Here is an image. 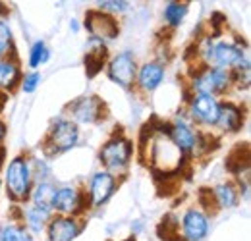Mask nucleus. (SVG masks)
<instances>
[{"label":"nucleus","instance_id":"20","mask_svg":"<svg viewBox=\"0 0 251 241\" xmlns=\"http://www.w3.org/2000/svg\"><path fill=\"white\" fill-rule=\"evenodd\" d=\"M54 191H56V187H54L52 183H49V181H39L37 187L33 189L31 195H29V199H31V207L52 214V199H54Z\"/></svg>","mask_w":251,"mask_h":241},{"label":"nucleus","instance_id":"16","mask_svg":"<svg viewBox=\"0 0 251 241\" xmlns=\"http://www.w3.org/2000/svg\"><path fill=\"white\" fill-rule=\"evenodd\" d=\"M162 79H164V66L157 60L145 62V64L141 66V70L137 72V75H135L137 87L147 91V93L157 89L158 85L162 83Z\"/></svg>","mask_w":251,"mask_h":241},{"label":"nucleus","instance_id":"14","mask_svg":"<svg viewBox=\"0 0 251 241\" xmlns=\"http://www.w3.org/2000/svg\"><path fill=\"white\" fill-rule=\"evenodd\" d=\"M81 232V224L74 216H52L47 224L49 241H74Z\"/></svg>","mask_w":251,"mask_h":241},{"label":"nucleus","instance_id":"27","mask_svg":"<svg viewBox=\"0 0 251 241\" xmlns=\"http://www.w3.org/2000/svg\"><path fill=\"white\" fill-rule=\"evenodd\" d=\"M127 8H129V2H126V0H104V2H99L97 10L112 16V14H122Z\"/></svg>","mask_w":251,"mask_h":241},{"label":"nucleus","instance_id":"9","mask_svg":"<svg viewBox=\"0 0 251 241\" xmlns=\"http://www.w3.org/2000/svg\"><path fill=\"white\" fill-rule=\"evenodd\" d=\"M188 112H189V118L195 121V123L213 127V125H217V120H219L220 100L217 96L193 95V98L189 100Z\"/></svg>","mask_w":251,"mask_h":241},{"label":"nucleus","instance_id":"1","mask_svg":"<svg viewBox=\"0 0 251 241\" xmlns=\"http://www.w3.org/2000/svg\"><path fill=\"white\" fill-rule=\"evenodd\" d=\"M149 147H151V151H149V166L155 172L166 176V174H176V172L182 170L186 154L172 143L168 131L164 133L162 129H158L155 133H151Z\"/></svg>","mask_w":251,"mask_h":241},{"label":"nucleus","instance_id":"21","mask_svg":"<svg viewBox=\"0 0 251 241\" xmlns=\"http://www.w3.org/2000/svg\"><path fill=\"white\" fill-rule=\"evenodd\" d=\"M238 189L234 183H220L213 189L215 205L220 209H234L238 205Z\"/></svg>","mask_w":251,"mask_h":241},{"label":"nucleus","instance_id":"5","mask_svg":"<svg viewBox=\"0 0 251 241\" xmlns=\"http://www.w3.org/2000/svg\"><path fill=\"white\" fill-rule=\"evenodd\" d=\"M79 139V129L77 123L68 118H58L56 121H52L47 139H45V152L49 156L54 154H62V152L70 151L72 147L77 145Z\"/></svg>","mask_w":251,"mask_h":241},{"label":"nucleus","instance_id":"24","mask_svg":"<svg viewBox=\"0 0 251 241\" xmlns=\"http://www.w3.org/2000/svg\"><path fill=\"white\" fill-rule=\"evenodd\" d=\"M186 14H188V6L182 4V2H168V4L164 6V12H162L164 22H166L170 27H178V25L184 22Z\"/></svg>","mask_w":251,"mask_h":241},{"label":"nucleus","instance_id":"13","mask_svg":"<svg viewBox=\"0 0 251 241\" xmlns=\"http://www.w3.org/2000/svg\"><path fill=\"white\" fill-rule=\"evenodd\" d=\"M182 232L186 241H203L209 234V214L201 209H188L182 216Z\"/></svg>","mask_w":251,"mask_h":241},{"label":"nucleus","instance_id":"31","mask_svg":"<svg viewBox=\"0 0 251 241\" xmlns=\"http://www.w3.org/2000/svg\"><path fill=\"white\" fill-rule=\"evenodd\" d=\"M172 241H184V240H180V238H176V240H172Z\"/></svg>","mask_w":251,"mask_h":241},{"label":"nucleus","instance_id":"10","mask_svg":"<svg viewBox=\"0 0 251 241\" xmlns=\"http://www.w3.org/2000/svg\"><path fill=\"white\" fill-rule=\"evenodd\" d=\"M85 27L91 33V39H99V41H110L116 39L120 33V25L114 20V16L104 14L100 10H89L85 16Z\"/></svg>","mask_w":251,"mask_h":241},{"label":"nucleus","instance_id":"8","mask_svg":"<svg viewBox=\"0 0 251 241\" xmlns=\"http://www.w3.org/2000/svg\"><path fill=\"white\" fill-rule=\"evenodd\" d=\"M108 77L120 85L122 89H131L133 83H135V75H137V64L131 52H120L116 54L112 60L108 62Z\"/></svg>","mask_w":251,"mask_h":241},{"label":"nucleus","instance_id":"11","mask_svg":"<svg viewBox=\"0 0 251 241\" xmlns=\"http://www.w3.org/2000/svg\"><path fill=\"white\" fill-rule=\"evenodd\" d=\"M70 110L74 120L79 123H97L104 118V102L95 95H87L74 100L70 104Z\"/></svg>","mask_w":251,"mask_h":241},{"label":"nucleus","instance_id":"6","mask_svg":"<svg viewBox=\"0 0 251 241\" xmlns=\"http://www.w3.org/2000/svg\"><path fill=\"white\" fill-rule=\"evenodd\" d=\"M211 62H213L217 68L228 70V72L250 68V60H248V56H246V50H244L240 45L230 43V41L215 43V48H213V60Z\"/></svg>","mask_w":251,"mask_h":241},{"label":"nucleus","instance_id":"29","mask_svg":"<svg viewBox=\"0 0 251 241\" xmlns=\"http://www.w3.org/2000/svg\"><path fill=\"white\" fill-rule=\"evenodd\" d=\"M4 137H6V125H4V121L0 120V145H2Z\"/></svg>","mask_w":251,"mask_h":241},{"label":"nucleus","instance_id":"23","mask_svg":"<svg viewBox=\"0 0 251 241\" xmlns=\"http://www.w3.org/2000/svg\"><path fill=\"white\" fill-rule=\"evenodd\" d=\"M50 218H52L50 212H45L41 211V209H35V207H29L25 211V224H27V228L31 232H35V234L43 232L47 228V224L50 222Z\"/></svg>","mask_w":251,"mask_h":241},{"label":"nucleus","instance_id":"4","mask_svg":"<svg viewBox=\"0 0 251 241\" xmlns=\"http://www.w3.org/2000/svg\"><path fill=\"white\" fill-rule=\"evenodd\" d=\"M99 160L104 164L106 172L112 174L114 178H116V174L118 176L126 174V168H127V164L131 160V143H129V139L124 137V135L110 137L102 145L100 152H99Z\"/></svg>","mask_w":251,"mask_h":241},{"label":"nucleus","instance_id":"12","mask_svg":"<svg viewBox=\"0 0 251 241\" xmlns=\"http://www.w3.org/2000/svg\"><path fill=\"white\" fill-rule=\"evenodd\" d=\"M114 189H116V178L112 174H108L106 170H100V172L93 174V178L89 181V191L85 197L91 207L99 209L112 197Z\"/></svg>","mask_w":251,"mask_h":241},{"label":"nucleus","instance_id":"25","mask_svg":"<svg viewBox=\"0 0 251 241\" xmlns=\"http://www.w3.org/2000/svg\"><path fill=\"white\" fill-rule=\"evenodd\" d=\"M12 50H14L12 29H10V25H8L4 20H0V60L10 58Z\"/></svg>","mask_w":251,"mask_h":241},{"label":"nucleus","instance_id":"17","mask_svg":"<svg viewBox=\"0 0 251 241\" xmlns=\"http://www.w3.org/2000/svg\"><path fill=\"white\" fill-rule=\"evenodd\" d=\"M242 123H244V114H242V108L234 102H220V112H219V120H217V127L220 131H226V133H234V131H240L242 129Z\"/></svg>","mask_w":251,"mask_h":241},{"label":"nucleus","instance_id":"2","mask_svg":"<svg viewBox=\"0 0 251 241\" xmlns=\"http://www.w3.org/2000/svg\"><path fill=\"white\" fill-rule=\"evenodd\" d=\"M6 191L8 197L16 203H24L29 199L33 191V170L31 164L25 156H16L10 160V164L6 166Z\"/></svg>","mask_w":251,"mask_h":241},{"label":"nucleus","instance_id":"22","mask_svg":"<svg viewBox=\"0 0 251 241\" xmlns=\"http://www.w3.org/2000/svg\"><path fill=\"white\" fill-rule=\"evenodd\" d=\"M0 241H35L33 236L16 222H6L0 226Z\"/></svg>","mask_w":251,"mask_h":241},{"label":"nucleus","instance_id":"3","mask_svg":"<svg viewBox=\"0 0 251 241\" xmlns=\"http://www.w3.org/2000/svg\"><path fill=\"white\" fill-rule=\"evenodd\" d=\"M230 85H232V73L228 70L217 68V66H203L191 77L193 95L217 96V95L226 93Z\"/></svg>","mask_w":251,"mask_h":241},{"label":"nucleus","instance_id":"28","mask_svg":"<svg viewBox=\"0 0 251 241\" xmlns=\"http://www.w3.org/2000/svg\"><path fill=\"white\" fill-rule=\"evenodd\" d=\"M39 81H41V75L37 73V72H31V73H27L25 77H22V91L24 93H33V91L37 89V85H39Z\"/></svg>","mask_w":251,"mask_h":241},{"label":"nucleus","instance_id":"26","mask_svg":"<svg viewBox=\"0 0 251 241\" xmlns=\"http://www.w3.org/2000/svg\"><path fill=\"white\" fill-rule=\"evenodd\" d=\"M49 58H50V50H49V47H47L43 41H37V43L31 47V50H29V68L35 70V68L43 66Z\"/></svg>","mask_w":251,"mask_h":241},{"label":"nucleus","instance_id":"15","mask_svg":"<svg viewBox=\"0 0 251 241\" xmlns=\"http://www.w3.org/2000/svg\"><path fill=\"white\" fill-rule=\"evenodd\" d=\"M168 135H170L172 143L184 152V154H191V152H195V149H197L199 133L189 125L188 121L176 120L172 125H170Z\"/></svg>","mask_w":251,"mask_h":241},{"label":"nucleus","instance_id":"19","mask_svg":"<svg viewBox=\"0 0 251 241\" xmlns=\"http://www.w3.org/2000/svg\"><path fill=\"white\" fill-rule=\"evenodd\" d=\"M22 83V70L16 60H0V91H14Z\"/></svg>","mask_w":251,"mask_h":241},{"label":"nucleus","instance_id":"7","mask_svg":"<svg viewBox=\"0 0 251 241\" xmlns=\"http://www.w3.org/2000/svg\"><path fill=\"white\" fill-rule=\"evenodd\" d=\"M87 197L79 187L74 185H64L54 191V199H52V211L58 216H74L77 212H81L87 205Z\"/></svg>","mask_w":251,"mask_h":241},{"label":"nucleus","instance_id":"30","mask_svg":"<svg viewBox=\"0 0 251 241\" xmlns=\"http://www.w3.org/2000/svg\"><path fill=\"white\" fill-rule=\"evenodd\" d=\"M4 100H6V96H4V95H0V110H2V106H4Z\"/></svg>","mask_w":251,"mask_h":241},{"label":"nucleus","instance_id":"18","mask_svg":"<svg viewBox=\"0 0 251 241\" xmlns=\"http://www.w3.org/2000/svg\"><path fill=\"white\" fill-rule=\"evenodd\" d=\"M106 45L99 39H89V45H87V52H85V70H87V75L93 77L97 75L106 60Z\"/></svg>","mask_w":251,"mask_h":241}]
</instances>
